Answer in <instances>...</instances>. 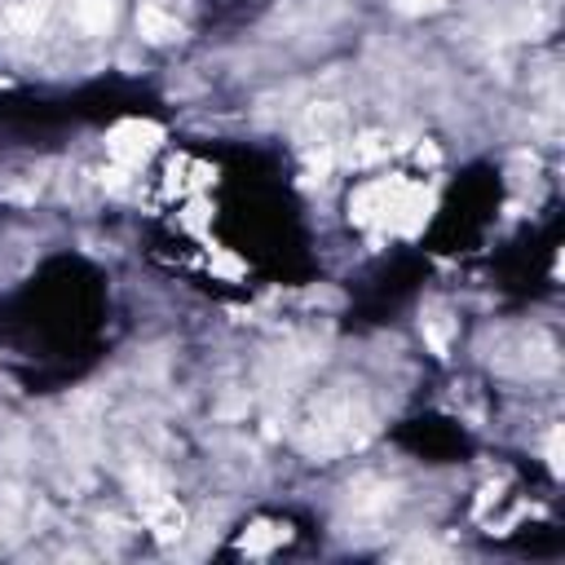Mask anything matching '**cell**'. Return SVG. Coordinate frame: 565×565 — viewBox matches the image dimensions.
I'll return each instance as SVG.
<instances>
[{
  "label": "cell",
  "instance_id": "1",
  "mask_svg": "<svg viewBox=\"0 0 565 565\" xmlns=\"http://www.w3.org/2000/svg\"><path fill=\"white\" fill-rule=\"evenodd\" d=\"M366 433H371V424L353 406V397H331V402H322L313 411V419L305 428V450H313V455H340V450L362 446Z\"/></svg>",
  "mask_w": 565,
  "mask_h": 565
},
{
  "label": "cell",
  "instance_id": "2",
  "mask_svg": "<svg viewBox=\"0 0 565 565\" xmlns=\"http://www.w3.org/2000/svg\"><path fill=\"white\" fill-rule=\"evenodd\" d=\"M419 207H424L419 190H411L402 181H375V185H362L353 194V216L362 225H402L406 230L424 216Z\"/></svg>",
  "mask_w": 565,
  "mask_h": 565
},
{
  "label": "cell",
  "instance_id": "3",
  "mask_svg": "<svg viewBox=\"0 0 565 565\" xmlns=\"http://www.w3.org/2000/svg\"><path fill=\"white\" fill-rule=\"evenodd\" d=\"M159 137H163V132H159L154 124H146V119H128V124H119V128L106 137V150H110V159H115L119 168H137L141 159L154 154Z\"/></svg>",
  "mask_w": 565,
  "mask_h": 565
},
{
  "label": "cell",
  "instance_id": "4",
  "mask_svg": "<svg viewBox=\"0 0 565 565\" xmlns=\"http://www.w3.org/2000/svg\"><path fill=\"white\" fill-rule=\"evenodd\" d=\"M137 31H141V40H150V44H172V40H181V22H177L172 13H163L159 4H141V9H137Z\"/></svg>",
  "mask_w": 565,
  "mask_h": 565
},
{
  "label": "cell",
  "instance_id": "5",
  "mask_svg": "<svg viewBox=\"0 0 565 565\" xmlns=\"http://www.w3.org/2000/svg\"><path fill=\"white\" fill-rule=\"evenodd\" d=\"M71 22L84 35H102L115 22V0H71Z\"/></svg>",
  "mask_w": 565,
  "mask_h": 565
},
{
  "label": "cell",
  "instance_id": "6",
  "mask_svg": "<svg viewBox=\"0 0 565 565\" xmlns=\"http://www.w3.org/2000/svg\"><path fill=\"white\" fill-rule=\"evenodd\" d=\"M44 13H49V4H44V0H22V4H13V9L4 13V22H9V31H13V35H35V31H40V22H44Z\"/></svg>",
  "mask_w": 565,
  "mask_h": 565
},
{
  "label": "cell",
  "instance_id": "7",
  "mask_svg": "<svg viewBox=\"0 0 565 565\" xmlns=\"http://www.w3.org/2000/svg\"><path fill=\"white\" fill-rule=\"evenodd\" d=\"M380 154H388V141H384L380 132H366V137H358V141L349 146V163H358V168H362V163H375Z\"/></svg>",
  "mask_w": 565,
  "mask_h": 565
},
{
  "label": "cell",
  "instance_id": "8",
  "mask_svg": "<svg viewBox=\"0 0 565 565\" xmlns=\"http://www.w3.org/2000/svg\"><path fill=\"white\" fill-rule=\"evenodd\" d=\"M402 13H437L446 0H393Z\"/></svg>",
  "mask_w": 565,
  "mask_h": 565
},
{
  "label": "cell",
  "instance_id": "9",
  "mask_svg": "<svg viewBox=\"0 0 565 565\" xmlns=\"http://www.w3.org/2000/svg\"><path fill=\"white\" fill-rule=\"evenodd\" d=\"M547 463H552V472H561V428H552V437H547Z\"/></svg>",
  "mask_w": 565,
  "mask_h": 565
}]
</instances>
